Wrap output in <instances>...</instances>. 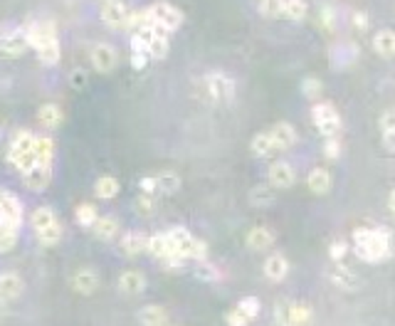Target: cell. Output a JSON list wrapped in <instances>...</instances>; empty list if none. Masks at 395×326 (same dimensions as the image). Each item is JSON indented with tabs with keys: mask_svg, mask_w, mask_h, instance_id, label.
I'll use <instances>...</instances> for the list:
<instances>
[{
	"mask_svg": "<svg viewBox=\"0 0 395 326\" xmlns=\"http://www.w3.org/2000/svg\"><path fill=\"white\" fill-rule=\"evenodd\" d=\"M25 38L27 45L38 54V60L42 65H57L62 60V45H60V35L54 30V25L49 20H33L25 22Z\"/></svg>",
	"mask_w": 395,
	"mask_h": 326,
	"instance_id": "obj_1",
	"label": "cell"
},
{
	"mask_svg": "<svg viewBox=\"0 0 395 326\" xmlns=\"http://www.w3.org/2000/svg\"><path fill=\"white\" fill-rule=\"evenodd\" d=\"M353 250L363 262H383L393 255V238L383 228H358L353 233Z\"/></svg>",
	"mask_w": 395,
	"mask_h": 326,
	"instance_id": "obj_2",
	"label": "cell"
},
{
	"mask_svg": "<svg viewBox=\"0 0 395 326\" xmlns=\"http://www.w3.org/2000/svg\"><path fill=\"white\" fill-rule=\"evenodd\" d=\"M235 89H238L235 79L222 70L208 72L198 79V97L206 104H212V107H222V104L233 102Z\"/></svg>",
	"mask_w": 395,
	"mask_h": 326,
	"instance_id": "obj_3",
	"label": "cell"
},
{
	"mask_svg": "<svg viewBox=\"0 0 395 326\" xmlns=\"http://www.w3.org/2000/svg\"><path fill=\"white\" fill-rule=\"evenodd\" d=\"M8 166L17 171V173H27L38 166V136L30 131H17L10 139V146L6 151Z\"/></svg>",
	"mask_w": 395,
	"mask_h": 326,
	"instance_id": "obj_4",
	"label": "cell"
},
{
	"mask_svg": "<svg viewBox=\"0 0 395 326\" xmlns=\"http://www.w3.org/2000/svg\"><path fill=\"white\" fill-rule=\"evenodd\" d=\"M30 228H33L35 238L42 247H57L65 238V225L49 205L35 208L33 215H30Z\"/></svg>",
	"mask_w": 395,
	"mask_h": 326,
	"instance_id": "obj_5",
	"label": "cell"
},
{
	"mask_svg": "<svg viewBox=\"0 0 395 326\" xmlns=\"http://www.w3.org/2000/svg\"><path fill=\"white\" fill-rule=\"evenodd\" d=\"M166 238L173 247L176 257L183 262H206L208 260V244L203 242L198 235H193L183 225H173L171 230H166Z\"/></svg>",
	"mask_w": 395,
	"mask_h": 326,
	"instance_id": "obj_6",
	"label": "cell"
},
{
	"mask_svg": "<svg viewBox=\"0 0 395 326\" xmlns=\"http://www.w3.org/2000/svg\"><path fill=\"white\" fill-rule=\"evenodd\" d=\"M131 45H134L136 52H141L148 62L151 60H163L171 47V35L161 33L158 27H146V30H139V33L131 35Z\"/></svg>",
	"mask_w": 395,
	"mask_h": 326,
	"instance_id": "obj_7",
	"label": "cell"
},
{
	"mask_svg": "<svg viewBox=\"0 0 395 326\" xmlns=\"http://www.w3.org/2000/svg\"><path fill=\"white\" fill-rule=\"evenodd\" d=\"M144 10H146L151 25L158 27V30H161V33H166V35H173L176 30L183 25V13H180L176 6H171V3H163V0H158V3H153V6L144 8Z\"/></svg>",
	"mask_w": 395,
	"mask_h": 326,
	"instance_id": "obj_8",
	"label": "cell"
},
{
	"mask_svg": "<svg viewBox=\"0 0 395 326\" xmlns=\"http://www.w3.org/2000/svg\"><path fill=\"white\" fill-rule=\"evenodd\" d=\"M311 306L304 302H279L274 309V319L279 326H309L311 321Z\"/></svg>",
	"mask_w": 395,
	"mask_h": 326,
	"instance_id": "obj_9",
	"label": "cell"
},
{
	"mask_svg": "<svg viewBox=\"0 0 395 326\" xmlns=\"http://www.w3.org/2000/svg\"><path fill=\"white\" fill-rule=\"evenodd\" d=\"M311 121H314L316 129H319L321 136H326V139H331V136H336L341 131V116H339V111L334 109V104L329 102H321L311 107Z\"/></svg>",
	"mask_w": 395,
	"mask_h": 326,
	"instance_id": "obj_10",
	"label": "cell"
},
{
	"mask_svg": "<svg viewBox=\"0 0 395 326\" xmlns=\"http://www.w3.org/2000/svg\"><path fill=\"white\" fill-rule=\"evenodd\" d=\"M131 13L134 10H131V6L126 0H104L102 8H99V17L111 30H124Z\"/></svg>",
	"mask_w": 395,
	"mask_h": 326,
	"instance_id": "obj_11",
	"label": "cell"
},
{
	"mask_svg": "<svg viewBox=\"0 0 395 326\" xmlns=\"http://www.w3.org/2000/svg\"><path fill=\"white\" fill-rule=\"evenodd\" d=\"M0 223L13 225V228H22V223H25V208H22V201L15 196V193L3 188V185H0Z\"/></svg>",
	"mask_w": 395,
	"mask_h": 326,
	"instance_id": "obj_12",
	"label": "cell"
},
{
	"mask_svg": "<svg viewBox=\"0 0 395 326\" xmlns=\"http://www.w3.org/2000/svg\"><path fill=\"white\" fill-rule=\"evenodd\" d=\"M89 60H92V67L99 75H111L119 67V52L111 45L97 42L92 47V52H89Z\"/></svg>",
	"mask_w": 395,
	"mask_h": 326,
	"instance_id": "obj_13",
	"label": "cell"
},
{
	"mask_svg": "<svg viewBox=\"0 0 395 326\" xmlns=\"http://www.w3.org/2000/svg\"><path fill=\"white\" fill-rule=\"evenodd\" d=\"M326 279L331 282V287L341 289V292H356L361 287V279L353 270H348L341 262H334V265L326 270Z\"/></svg>",
	"mask_w": 395,
	"mask_h": 326,
	"instance_id": "obj_14",
	"label": "cell"
},
{
	"mask_svg": "<svg viewBox=\"0 0 395 326\" xmlns=\"http://www.w3.org/2000/svg\"><path fill=\"white\" fill-rule=\"evenodd\" d=\"M70 287L82 297H92L102 287V277H99V272L94 267H79L70 277Z\"/></svg>",
	"mask_w": 395,
	"mask_h": 326,
	"instance_id": "obj_15",
	"label": "cell"
},
{
	"mask_svg": "<svg viewBox=\"0 0 395 326\" xmlns=\"http://www.w3.org/2000/svg\"><path fill=\"white\" fill-rule=\"evenodd\" d=\"M30 49L25 38V27H15L8 33H0V54L3 57H22Z\"/></svg>",
	"mask_w": 395,
	"mask_h": 326,
	"instance_id": "obj_16",
	"label": "cell"
},
{
	"mask_svg": "<svg viewBox=\"0 0 395 326\" xmlns=\"http://www.w3.org/2000/svg\"><path fill=\"white\" fill-rule=\"evenodd\" d=\"M297 180V173H294L292 163L289 161H274L267 171V183L272 185L274 190H287L294 185Z\"/></svg>",
	"mask_w": 395,
	"mask_h": 326,
	"instance_id": "obj_17",
	"label": "cell"
},
{
	"mask_svg": "<svg viewBox=\"0 0 395 326\" xmlns=\"http://www.w3.org/2000/svg\"><path fill=\"white\" fill-rule=\"evenodd\" d=\"M121 294H129V297H139V294L146 292L148 282H146V274L139 270H124L119 274V282H116Z\"/></svg>",
	"mask_w": 395,
	"mask_h": 326,
	"instance_id": "obj_18",
	"label": "cell"
},
{
	"mask_svg": "<svg viewBox=\"0 0 395 326\" xmlns=\"http://www.w3.org/2000/svg\"><path fill=\"white\" fill-rule=\"evenodd\" d=\"M22 292H25V279L17 272H0V297L6 302H15V299L22 297Z\"/></svg>",
	"mask_w": 395,
	"mask_h": 326,
	"instance_id": "obj_19",
	"label": "cell"
},
{
	"mask_svg": "<svg viewBox=\"0 0 395 326\" xmlns=\"http://www.w3.org/2000/svg\"><path fill=\"white\" fill-rule=\"evenodd\" d=\"M49 180H52V166H42V163H38L33 171L22 173V185L33 193H42L49 185Z\"/></svg>",
	"mask_w": 395,
	"mask_h": 326,
	"instance_id": "obj_20",
	"label": "cell"
},
{
	"mask_svg": "<svg viewBox=\"0 0 395 326\" xmlns=\"http://www.w3.org/2000/svg\"><path fill=\"white\" fill-rule=\"evenodd\" d=\"M270 136H272V141H274L277 151H289V148L297 143V129H294L289 121H277L270 129Z\"/></svg>",
	"mask_w": 395,
	"mask_h": 326,
	"instance_id": "obj_21",
	"label": "cell"
},
{
	"mask_svg": "<svg viewBox=\"0 0 395 326\" xmlns=\"http://www.w3.org/2000/svg\"><path fill=\"white\" fill-rule=\"evenodd\" d=\"M119 220H116L114 215H99L97 217V223L92 225V235L97 240H102V242H111V240L119 238Z\"/></svg>",
	"mask_w": 395,
	"mask_h": 326,
	"instance_id": "obj_22",
	"label": "cell"
},
{
	"mask_svg": "<svg viewBox=\"0 0 395 326\" xmlns=\"http://www.w3.org/2000/svg\"><path fill=\"white\" fill-rule=\"evenodd\" d=\"M136 319H139L141 326H171V316H168V311L161 304L141 306Z\"/></svg>",
	"mask_w": 395,
	"mask_h": 326,
	"instance_id": "obj_23",
	"label": "cell"
},
{
	"mask_svg": "<svg viewBox=\"0 0 395 326\" xmlns=\"http://www.w3.org/2000/svg\"><path fill=\"white\" fill-rule=\"evenodd\" d=\"M277 235L272 233L267 225H257V228H252L247 233V238H245V242H247L249 250H255V252H262V250H270L272 244H274Z\"/></svg>",
	"mask_w": 395,
	"mask_h": 326,
	"instance_id": "obj_24",
	"label": "cell"
},
{
	"mask_svg": "<svg viewBox=\"0 0 395 326\" xmlns=\"http://www.w3.org/2000/svg\"><path fill=\"white\" fill-rule=\"evenodd\" d=\"M289 274V260L281 252H272L265 260V277L270 282H281Z\"/></svg>",
	"mask_w": 395,
	"mask_h": 326,
	"instance_id": "obj_25",
	"label": "cell"
},
{
	"mask_svg": "<svg viewBox=\"0 0 395 326\" xmlns=\"http://www.w3.org/2000/svg\"><path fill=\"white\" fill-rule=\"evenodd\" d=\"M146 242H148V235H144V233H126L124 238L119 240L121 255H126V257L146 255Z\"/></svg>",
	"mask_w": 395,
	"mask_h": 326,
	"instance_id": "obj_26",
	"label": "cell"
},
{
	"mask_svg": "<svg viewBox=\"0 0 395 326\" xmlns=\"http://www.w3.org/2000/svg\"><path fill=\"white\" fill-rule=\"evenodd\" d=\"M356 60H358V45L353 42H343L331 49V65H334L336 70H346V67L353 65Z\"/></svg>",
	"mask_w": 395,
	"mask_h": 326,
	"instance_id": "obj_27",
	"label": "cell"
},
{
	"mask_svg": "<svg viewBox=\"0 0 395 326\" xmlns=\"http://www.w3.org/2000/svg\"><path fill=\"white\" fill-rule=\"evenodd\" d=\"M38 121L45 129H60L62 121H65V111H62L60 104H42L38 111Z\"/></svg>",
	"mask_w": 395,
	"mask_h": 326,
	"instance_id": "obj_28",
	"label": "cell"
},
{
	"mask_svg": "<svg viewBox=\"0 0 395 326\" xmlns=\"http://www.w3.org/2000/svg\"><path fill=\"white\" fill-rule=\"evenodd\" d=\"M331 173L326 169H314L311 173L307 176V188L314 193V196H326L331 190Z\"/></svg>",
	"mask_w": 395,
	"mask_h": 326,
	"instance_id": "obj_29",
	"label": "cell"
},
{
	"mask_svg": "<svg viewBox=\"0 0 395 326\" xmlns=\"http://www.w3.org/2000/svg\"><path fill=\"white\" fill-rule=\"evenodd\" d=\"M249 151H252V156L255 158H270L272 153H277L270 131H260V134L252 136V141H249Z\"/></svg>",
	"mask_w": 395,
	"mask_h": 326,
	"instance_id": "obj_30",
	"label": "cell"
},
{
	"mask_svg": "<svg viewBox=\"0 0 395 326\" xmlns=\"http://www.w3.org/2000/svg\"><path fill=\"white\" fill-rule=\"evenodd\" d=\"M119 193H121V183L114 176H102V178H97V183H94V196H97L99 201H111V198H116Z\"/></svg>",
	"mask_w": 395,
	"mask_h": 326,
	"instance_id": "obj_31",
	"label": "cell"
},
{
	"mask_svg": "<svg viewBox=\"0 0 395 326\" xmlns=\"http://www.w3.org/2000/svg\"><path fill=\"white\" fill-rule=\"evenodd\" d=\"M373 49L385 57V60H393L395 57V33L393 30H380L373 38Z\"/></svg>",
	"mask_w": 395,
	"mask_h": 326,
	"instance_id": "obj_32",
	"label": "cell"
},
{
	"mask_svg": "<svg viewBox=\"0 0 395 326\" xmlns=\"http://www.w3.org/2000/svg\"><path fill=\"white\" fill-rule=\"evenodd\" d=\"M158 180V193H163V196H173V193H178L180 185H183V180H180V176L176 173V171H161V173L156 176Z\"/></svg>",
	"mask_w": 395,
	"mask_h": 326,
	"instance_id": "obj_33",
	"label": "cell"
},
{
	"mask_svg": "<svg viewBox=\"0 0 395 326\" xmlns=\"http://www.w3.org/2000/svg\"><path fill=\"white\" fill-rule=\"evenodd\" d=\"M277 201V193L270 183L267 185H255V188L249 190V203L255 208H270L272 203Z\"/></svg>",
	"mask_w": 395,
	"mask_h": 326,
	"instance_id": "obj_34",
	"label": "cell"
},
{
	"mask_svg": "<svg viewBox=\"0 0 395 326\" xmlns=\"http://www.w3.org/2000/svg\"><path fill=\"white\" fill-rule=\"evenodd\" d=\"M309 13L307 0H284V10H281V17H287L292 22H302Z\"/></svg>",
	"mask_w": 395,
	"mask_h": 326,
	"instance_id": "obj_35",
	"label": "cell"
},
{
	"mask_svg": "<svg viewBox=\"0 0 395 326\" xmlns=\"http://www.w3.org/2000/svg\"><path fill=\"white\" fill-rule=\"evenodd\" d=\"M17 242H20V228H13V225H3L0 228V255L15 250Z\"/></svg>",
	"mask_w": 395,
	"mask_h": 326,
	"instance_id": "obj_36",
	"label": "cell"
},
{
	"mask_svg": "<svg viewBox=\"0 0 395 326\" xmlns=\"http://www.w3.org/2000/svg\"><path fill=\"white\" fill-rule=\"evenodd\" d=\"M75 217H77V223L82 225V228H92L94 223H97V217H99V210L94 203H79L75 210Z\"/></svg>",
	"mask_w": 395,
	"mask_h": 326,
	"instance_id": "obj_37",
	"label": "cell"
},
{
	"mask_svg": "<svg viewBox=\"0 0 395 326\" xmlns=\"http://www.w3.org/2000/svg\"><path fill=\"white\" fill-rule=\"evenodd\" d=\"M54 161V141L49 136H38V163L52 166Z\"/></svg>",
	"mask_w": 395,
	"mask_h": 326,
	"instance_id": "obj_38",
	"label": "cell"
},
{
	"mask_svg": "<svg viewBox=\"0 0 395 326\" xmlns=\"http://www.w3.org/2000/svg\"><path fill=\"white\" fill-rule=\"evenodd\" d=\"M238 309L242 311L245 316H247L249 321L252 319H257V316H260V311H262V302L257 297H252V294H249V297H242L238 302Z\"/></svg>",
	"mask_w": 395,
	"mask_h": 326,
	"instance_id": "obj_39",
	"label": "cell"
},
{
	"mask_svg": "<svg viewBox=\"0 0 395 326\" xmlns=\"http://www.w3.org/2000/svg\"><path fill=\"white\" fill-rule=\"evenodd\" d=\"M257 10H260L262 17H270V20H274V17H281V10H284V0H260Z\"/></svg>",
	"mask_w": 395,
	"mask_h": 326,
	"instance_id": "obj_40",
	"label": "cell"
},
{
	"mask_svg": "<svg viewBox=\"0 0 395 326\" xmlns=\"http://www.w3.org/2000/svg\"><path fill=\"white\" fill-rule=\"evenodd\" d=\"M321 92H324V84H321L319 77H304V79H302V94H304V97L316 99Z\"/></svg>",
	"mask_w": 395,
	"mask_h": 326,
	"instance_id": "obj_41",
	"label": "cell"
},
{
	"mask_svg": "<svg viewBox=\"0 0 395 326\" xmlns=\"http://www.w3.org/2000/svg\"><path fill=\"white\" fill-rule=\"evenodd\" d=\"M348 242L346 240H334V242L329 244V257H331V262H341L343 257L348 255Z\"/></svg>",
	"mask_w": 395,
	"mask_h": 326,
	"instance_id": "obj_42",
	"label": "cell"
},
{
	"mask_svg": "<svg viewBox=\"0 0 395 326\" xmlns=\"http://www.w3.org/2000/svg\"><path fill=\"white\" fill-rule=\"evenodd\" d=\"M139 188H141V196L156 198L158 196V180H156V176H141Z\"/></svg>",
	"mask_w": 395,
	"mask_h": 326,
	"instance_id": "obj_43",
	"label": "cell"
},
{
	"mask_svg": "<svg viewBox=\"0 0 395 326\" xmlns=\"http://www.w3.org/2000/svg\"><path fill=\"white\" fill-rule=\"evenodd\" d=\"M341 151H343V146H341V141H339L336 136H331V139H326V141H324V156L329 158V161L341 158Z\"/></svg>",
	"mask_w": 395,
	"mask_h": 326,
	"instance_id": "obj_44",
	"label": "cell"
},
{
	"mask_svg": "<svg viewBox=\"0 0 395 326\" xmlns=\"http://www.w3.org/2000/svg\"><path fill=\"white\" fill-rule=\"evenodd\" d=\"M378 126L383 134H395V109H385L378 119Z\"/></svg>",
	"mask_w": 395,
	"mask_h": 326,
	"instance_id": "obj_45",
	"label": "cell"
},
{
	"mask_svg": "<svg viewBox=\"0 0 395 326\" xmlns=\"http://www.w3.org/2000/svg\"><path fill=\"white\" fill-rule=\"evenodd\" d=\"M225 324H228V326H247L249 319L238 309V306H235V309L225 311Z\"/></svg>",
	"mask_w": 395,
	"mask_h": 326,
	"instance_id": "obj_46",
	"label": "cell"
},
{
	"mask_svg": "<svg viewBox=\"0 0 395 326\" xmlns=\"http://www.w3.org/2000/svg\"><path fill=\"white\" fill-rule=\"evenodd\" d=\"M351 25L356 27L358 33H366V30L371 27V20H369V15H366L363 10H356V13H353V17H351Z\"/></svg>",
	"mask_w": 395,
	"mask_h": 326,
	"instance_id": "obj_47",
	"label": "cell"
},
{
	"mask_svg": "<svg viewBox=\"0 0 395 326\" xmlns=\"http://www.w3.org/2000/svg\"><path fill=\"white\" fill-rule=\"evenodd\" d=\"M136 205H139V212H144V215H151V212L156 210V198H151V196H139Z\"/></svg>",
	"mask_w": 395,
	"mask_h": 326,
	"instance_id": "obj_48",
	"label": "cell"
},
{
	"mask_svg": "<svg viewBox=\"0 0 395 326\" xmlns=\"http://www.w3.org/2000/svg\"><path fill=\"white\" fill-rule=\"evenodd\" d=\"M321 22H324V27L326 30H334L336 27V10L334 8H321Z\"/></svg>",
	"mask_w": 395,
	"mask_h": 326,
	"instance_id": "obj_49",
	"label": "cell"
},
{
	"mask_svg": "<svg viewBox=\"0 0 395 326\" xmlns=\"http://www.w3.org/2000/svg\"><path fill=\"white\" fill-rule=\"evenodd\" d=\"M70 82H72V87H77V89H84V82H87V75L82 70H75L72 72V77H70Z\"/></svg>",
	"mask_w": 395,
	"mask_h": 326,
	"instance_id": "obj_50",
	"label": "cell"
},
{
	"mask_svg": "<svg viewBox=\"0 0 395 326\" xmlns=\"http://www.w3.org/2000/svg\"><path fill=\"white\" fill-rule=\"evenodd\" d=\"M146 57H144V54L141 52H136V49H131V67H134V70H144V67H146Z\"/></svg>",
	"mask_w": 395,
	"mask_h": 326,
	"instance_id": "obj_51",
	"label": "cell"
},
{
	"mask_svg": "<svg viewBox=\"0 0 395 326\" xmlns=\"http://www.w3.org/2000/svg\"><path fill=\"white\" fill-rule=\"evenodd\" d=\"M383 146L388 148L390 153H395V134H383Z\"/></svg>",
	"mask_w": 395,
	"mask_h": 326,
	"instance_id": "obj_52",
	"label": "cell"
},
{
	"mask_svg": "<svg viewBox=\"0 0 395 326\" xmlns=\"http://www.w3.org/2000/svg\"><path fill=\"white\" fill-rule=\"evenodd\" d=\"M8 314H10V302H6V299L0 297V321L6 319Z\"/></svg>",
	"mask_w": 395,
	"mask_h": 326,
	"instance_id": "obj_53",
	"label": "cell"
},
{
	"mask_svg": "<svg viewBox=\"0 0 395 326\" xmlns=\"http://www.w3.org/2000/svg\"><path fill=\"white\" fill-rule=\"evenodd\" d=\"M388 210L395 215V190H390V196H388Z\"/></svg>",
	"mask_w": 395,
	"mask_h": 326,
	"instance_id": "obj_54",
	"label": "cell"
},
{
	"mask_svg": "<svg viewBox=\"0 0 395 326\" xmlns=\"http://www.w3.org/2000/svg\"><path fill=\"white\" fill-rule=\"evenodd\" d=\"M3 225H6V223H0V228H3Z\"/></svg>",
	"mask_w": 395,
	"mask_h": 326,
	"instance_id": "obj_55",
	"label": "cell"
},
{
	"mask_svg": "<svg viewBox=\"0 0 395 326\" xmlns=\"http://www.w3.org/2000/svg\"><path fill=\"white\" fill-rule=\"evenodd\" d=\"M171 326H176V324H171Z\"/></svg>",
	"mask_w": 395,
	"mask_h": 326,
	"instance_id": "obj_56",
	"label": "cell"
},
{
	"mask_svg": "<svg viewBox=\"0 0 395 326\" xmlns=\"http://www.w3.org/2000/svg\"><path fill=\"white\" fill-rule=\"evenodd\" d=\"M0 134H3V131H0Z\"/></svg>",
	"mask_w": 395,
	"mask_h": 326,
	"instance_id": "obj_57",
	"label": "cell"
}]
</instances>
